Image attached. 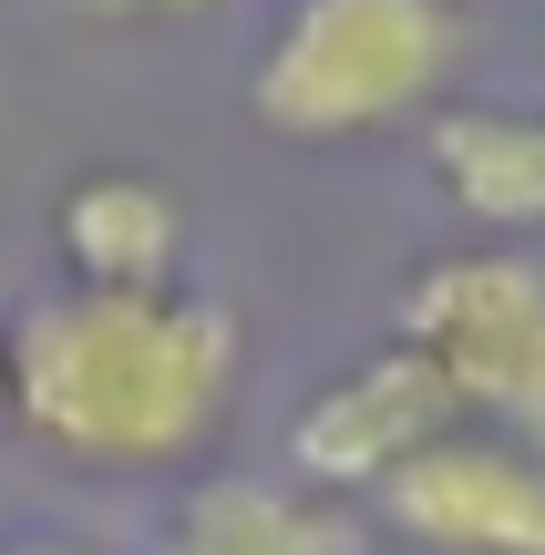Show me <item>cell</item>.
<instances>
[{"label":"cell","instance_id":"6da1fadb","mask_svg":"<svg viewBox=\"0 0 545 555\" xmlns=\"http://www.w3.org/2000/svg\"><path fill=\"white\" fill-rule=\"evenodd\" d=\"M11 422L62 463L155 474L217 442L237 401V319L196 288H52L0 319Z\"/></svg>","mask_w":545,"mask_h":555},{"label":"cell","instance_id":"7a4b0ae2","mask_svg":"<svg viewBox=\"0 0 545 555\" xmlns=\"http://www.w3.org/2000/svg\"><path fill=\"white\" fill-rule=\"evenodd\" d=\"M453 52H464L453 0H288L247 73V103L288 144L381 134L443 93Z\"/></svg>","mask_w":545,"mask_h":555},{"label":"cell","instance_id":"3957f363","mask_svg":"<svg viewBox=\"0 0 545 555\" xmlns=\"http://www.w3.org/2000/svg\"><path fill=\"white\" fill-rule=\"evenodd\" d=\"M402 339L432 360L453 412L473 433H505L545 453V268L515 247L432 258L402 298Z\"/></svg>","mask_w":545,"mask_h":555},{"label":"cell","instance_id":"277c9868","mask_svg":"<svg viewBox=\"0 0 545 555\" xmlns=\"http://www.w3.org/2000/svg\"><path fill=\"white\" fill-rule=\"evenodd\" d=\"M391 535L432 545V555H545V453L505 433H432L402 474L371 483Z\"/></svg>","mask_w":545,"mask_h":555},{"label":"cell","instance_id":"5b68a950","mask_svg":"<svg viewBox=\"0 0 545 555\" xmlns=\"http://www.w3.org/2000/svg\"><path fill=\"white\" fill-rule=\"evenodd\" d=\"M453 422L464 412H453V391L432 380V360L412 350V339H381L371 360L329 371L320 391L288 412V463H299V483H320V494H371L381 474H402Z\"/></svg>","mask_w":545,"mask_h":555},{"label":"cell","instance_id":"8992f818","mask_svg":"<svg viewBox=\"0 0 545 555\" xmlns=\"http://www.w3.org/2000/svg\"><path fill=\"white\" fill-rule=\"evenodd\" d=\"M185 237H196L185 185L144 176V165H93L52 196V247L73 288H176Z\"/></svg>","mask_w":545,"mask_h":555},{"label":"cell","instance_id":"52a82bcc","mask_svg":"<svg viewBox=\"0 0 545 555\" xmlns=\"http://www.w3.org/2000/svg\"><path fill=\"white\" fill-rule=\"evenodd\" d=\"M432 176L453 185L473 227H545V114H443Z\"/></svg>","mask_w":545,"mask_h":555},{"label":"cell","instance_id":"ba28073f","mask_svg":"<svg viewBox=\"0 0 545 555\" xmlns=\"http://www.w3.org/2000/svg\"><path fill=\"white\" fill-rule=\"evenodd\" d=\"M165 545L176 555H350V525L329 504L278 494V483H196Z\"/></svg>","mask_w":545,"mask_h":555},{"label":"cell","instance_id":"9c48e42d","mask_svg":"<svg viewBox=\"0 0 545 555\" xmlns=\"http://www.w3.org/2000/svg\"><path fill=\"white\" fill-rule=\"evenodd\" d=\"M93 21H176V11H217V0H82Z\"/></svg>","mask_w":545,"mask_h":555},{"label":"cell","instance_id":"30bf717a","mask_svg":"<svg viewBox=\"0 0 545 555\" xmlns=\"http://www.w3.org/2000/svg\"><path fill=\"white\" fill-rule=\"evenodd\" d=\"M0 555H93V545H62V535H11Z\"/></svg>","mask_w":545,"mask_h":555},{"label":"cell","instance_id":"8fae6325","mask_svg":"<svg viewBox=\"0 0 545 555\" xmlns=\"http://www.w3.org/2000/svg\"><path fill=\"white\" fill-rule=\"evenodd\" d=\"M0 433H11V350H0Z\"/></svg>","mask_w":545,"mask_h":555}]
</instances>
